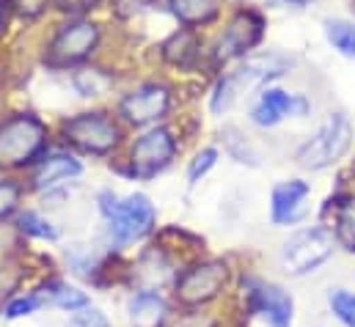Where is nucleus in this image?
Masks as SVG:
<instances>
[{
  "mask_svg": "<svg viewBox=\"0 0 355 327\" xmlns=\"http://www.w3.org/2000/svg\"><path fill=\"white\" fill-rule=\"evenodd\" d=\"M171 14L182 25H204L212 22L220 11V0H168Z\"/></svg>",
  "mask_w": 355,
  "mask_h": 327,
  "instance_id": "18",
  "label": "nucleus"
},
{
  "mask_svg": "<svg viewBox=\"0 0 355 327\" xmlns=\"http://www.w3.org/2000/svg\"><path fill=\"white\" fill-rule=\"evenodd\" d=\"M96 201H99V212L107 226L110 245H132L155 231L157 212H155V204L149 201V195L132 193L127 198H119L110 190H102Z\"/></svg>",
  "mask_w": 355,
  "mask_h": 327,
  "instance_id": "1",
  "label": "nucleus"
},
{
  "mask_svg": "<svg viewBox=\"0 0 355 327\" xmlns=\"http://www.w3.org/2000/svg\"><path fill=\"white\" fill-rule=\"evenodd\" d=\"M265 107H270L278 118L284 116H303L309 110V102L303 96H295V94H286V91H278V88H267L259 99Z\"/></svg>",
  "mask_w": 355,
  "mask_h": 327,
  "instance_id": "20",
  "label": "nucleus"
},
{
  "mask_svg": "<svg viewBox=\"0 0 355 327\" xmlns=\"http://www.w3.org/2000/svg\"><path fill=\"white\" fill-rule=\"evenodd\" d=\"M14 11L25 19H36L39 14H44V8L50 6V0H11Z\"/></svg>",
  "mask_w": 355,
  "mask_h": 327,
  "instance_id": "31",
  "label": "nucleus"
},
{
  "mask_svg": "<svg viewBox=\"0 0 355 327\" xmlns=\"http://www.w3.org/2000/svg\"><path fill=\"white\" fill-rule=\"evenodd\" d=\"M331 314L345 327H355V292L350 289H331L328 294Z\"/></svg>",
  "mask_w": 355,
  "mask_h": 327,
  "instance_id": "24",
  "label": "nucleus"
},
{
  "mask_svg": "<svg viewBox=\"0 0 355 327\" xmlns=\"http://www.w3.org/2000/svg\"><path fill=\"white\" fill-rule=\"evenodd\" d=\"M198 50H201V42L190 28H182L177 33H171L160 47L163 61L171 67H179V69H190L198 58Z\"/></svg>",
  "mask_w": 355,
  "mask_h": 327,
  "instance_id": "17",
  "label": "nucleus"
},
{
  "mask_svg": "<svg viewBox=\"0 0 355 327\" xmlns=\"http://www.w3.org/2000/svg\"><path fill=\"white\" fill-rule=\"evenodd\" d=\"M168 110H171V91L160 82H146L130 91L119 105V113L135 127L157 124L160 118L168 116Z\"/></svg>",
  "mask_w": 355,
  "mask_h": 327,
  "instance_id": "11",
  "label": "nucleus"
},
{
  "mask_svg": "<svg viewBox=\"0 0 355 327\" xmlns=\"http://www.w3.org/2000/svg\"><path fill=\"white\" fill-rule=\"evenodd\" d=\"M328 42L347 58H355V25L347 19H328L325 22Z\"/></svg>",
  "mask_w": 355,
  "mask_h": 327,
  "instance_id": "23",
  "label": "nucleus"
},
{
  "mask_svg": "<svg viewBox=\"0 0 355 327\" xmlns=\"http://www.w3.org/2000/svg\"><path fill=\"white\" fill-rule=\"evenodd\" d=\"M334 237H336V245L355 253V198H345V204L336 206Z\"/></svg>",
  "mask_w": 355,
  "mask_h": 327,
  "instance_id": "21",
  "label": "nucleus"
},
{
  "mask_svg": "<svg viewBox=\"0 0 355 327\" xmlns=\"http://www.w3.org/2000/svg\"><path fill=\"white\" fill-rule=\"evenodd\" d=\"M55 6L64 14H86V11L99 6V0H55Z\"/></svg>",
  "mask_w": 355,
  "mask_h": 327,
  "instance_id": "33",
  "label": "nucleus"
},
{
  "mask_svg": "<svg viewBox=\"0 0 355 327\" xmlns=\"http://www.w3.org/2000/svg\"><path fill=\"white\" fill-rule=\"evenodd\" d=\"M61 135L75 149L86 154H96V157L110 154L121 143L119 124L105 113H80L75 118H67L61 124Z\"/></svg>",
  "mask_w": 355,
  "mask_h": 327,
  "instance_id": "6",
  "label": "nucleus"
},
{
  "mask_svg": "<svg viewBox=\"0 0 355 327\" xmlns=\"http://www.w3.org/2000/svg\"><path fill=\"white\" fill-rule=\"evenodd\" d=\"M67 258H69V267L75 269V275L89 278V281L96 278V272L102 267V261L94 253H89V250H72V253H67Z\"/></svg>",
  "mask_w": 355,
  "mask_h": 327,
  "instance_id": "26",
  "label": "nucleus"
},
{
  "mask_svg": "<svg viewBox=\"0 0 355 327\" xmlns=\"http://www.w3.org/2000/svg\"><path fill=\"white\" fill-rule=\"evenodd\" d=\"M130 275H132V283H138V292H160L166 283L174 281V267L160 247H152L141 253Z\"/></svg>",
  "mask_w": 355,
  "mask_h": 327,
  "instance_id": "14",
  "label": "nucleus"
},
{
  "mask_svg": "<svg viewBox=\"0 0 355 327\" xmlns=\"http://www.w3.org/2000/svg\"><path fill=\"white\" fill-rule=\"evenodd\" d=\"M286 67H289V61L284 55H275V53L245 61V67H240L237 72H232V75H226V78L218 80L215 91H212V99H209L212 113H223L237 99V94H243V88L248 91V88L270 80V78H278Z\"/></svg>",
  "mask_w": 355,
  "mask_h": 327,
  "instance_id": "7",
  "label": "nucleus"
},
{
  "mask_svg": "<svg viewBox=\"0 0 355 327\" xmlns=\"http://www.w3.org/2000/svg\"><path fill=\"white\" fill-rule=\"evenodd\" d=\"M19 198H22V187L14 179H0V220L11 218L17 212Z\"/></svg>",
  "mask_w": 355,
  "mask_h": 327,
  "instance_id": "27",
  "label": "nucleus"
},
{
  "mask_svg": "<svg viewBox=\"0 0 355 327\" xmlns=\"http://www.w3.org/2000/svg\"><path fill=\"white\" fill-rule=\"evenodd\" d=\"M47 146V127L31 116L19 113L0 121V170H17L36 163Z\"/></svg>",
  "mask_w": 355,
  "mask_h": 327,
  "instance_id": "2",
  "label": "nucleus"
},
{
  "mask_svg": "<svg viewBox=\"0 0 355 327\" xmlns=\"http://www.w3.org/2000/svg\"><path fill=\"white\" fill-rule=\"evenodd\" d=\"M152 3H155V0H113V11H116V17L127 19V17H135L138 11L149 8Z\"/></svg>",
  "mask_w": 355,
  "mask_h": 327,
  "instance_id": "32",
  "label": "nucleus"
},
{
  "mask_svg": "<svg viewBox=\"0 0 355 327\" xmlns=\"http://www.w3.org/2000/svg\"><path fill=\"white\" fill-rule=\"evenodd\" d=\"M262 30H265V22H262L259 14H254V11H240V14H234V19L226 25L223 36L218 39L215 64H226V61H232V58L245 55L251 47L259 44Z\"/></svg>",
  "mask_w": 355,
  "mask_h": 327,
  "instance_id": "12",
  "label": "nucleus"
},
{
  "mask_svg": "<svg viewBox=\"0 0 355 327\" xmlns=\"http://www.w3.org/2000/svg\"><path fill=\"white\" fill-rule=\"evenodd\" d=\"M96 44H99V28L94 22H86V19L69 22L50 42V47H47V64L50 67H72V64H80V61H86L91 53L96 50Z\"/></svg>",
  "mask_w": 355,
  "mask_h": 327,
  "instance_id": "10",
  "label": "nucleus"
},
{
  "mask_svg": "<svg viewBox=\"0 0 355 327\" xmlns=\"http://www.w3.org/2000/svg\"><path fill=\"white\" fill-rule=\"evenodd\" d=\"M132 327H163L168 319V303L160 292H135L127 303Z\"/></svg>",
  "mask_w": 355,
  "mask_h": 327,
  "instance_id": "16",
  "label": "nucleus"
},
{
  "mask_svg": "<svg viewBox=\"0 0 355 327\" xmlns=\"http://www.w3.org/2000/svg\"><path fill=\"white\" fill-rule=\"evenodd\" d=\"M177 154V138L166 127H155L141 135L130 149V173L138 179H152L166 170Z\"/></svg>",
  "mask_w": 355,
  "mask_h": 327,
  "instance_id": "9",
  "label": "nucleus"
},
{
  "mask_svg": "<svg viewBox=\"0 0 355 327\" xmlns=\"http://www.w3.org/2000/svg\"><path fill=\"white\" fill-rule=\"evenodd\" d=\"M336 250V237L328 229H303L292 234L281 250H278V264L289 278H303L320 269Z\"/></svg>",
  "mask_w": 355,
  "mask_h": 327,
  "instance_id": "3",
  "label": "nucleus"
},
{
  "mask_svg": "<svg viewBox=\"0 0 355 327\" xmlns=\"http://www.w3.org/2000/svg\"><path fill=\"white\" fill-rule=\"evenodd\" d=\"M17 229L25 237H33V240H44V242H55L58 240V229L50 220H44L42 215H36V212H19L17 215Z\"/></svg>",
  "mask_w": 355,
  "mask_h": 327,
  "instance_id": "22",
  "label": "nucleus"
},
{
  "mask_svg": "<svg viewBox=\"0 0 355 327\" xmlns=\"http://www.w3.org/2000/svg\"><path fill=\"white\" fill-rule=\"evenodd\" d=\"M229 283V264L220 258L196 261L182 269L174 281V297L182 308H201L209 306L223 294Z\"/></svg>",
  "mask_w": 355,
  "mask_h": 327,
  "instance_id": "4",
  "label": "nucleus"
},
{
  "mask_svg": "<svg viewBox=\"0 0 355 327\" xmlns=\"http://www.w3.org/2000/svg\"><path fill=\"white\" fill-rule=\"evenodd\" d=\"M8 3H11V0H0V28L6 25V14H8Z\"/></svg>",
  "mask_w": 355,
  "mask_h": 327,
  "instance_id": "34",
  "label": "nucleus"
},
{
  "mask_svg": "<svg viewBox=\"0 0 355 327\" xmlns=\"http://www.w3.org/2000/svg\"><path fill=\"white\" fill-rule=\"evenodd\" d=\"M44 303L36 297V292H28V294H17L8 300V306L3 308V317L6 319H22V317H31L42 308Z\"/></svg>",
  "mask_w": 355,
  "mask_h": 327,
  "instance_id": "25",
  "label": "nucleus"
},
{
  "mask_svg": "<svg viewBox=\"0 0 355 327\" xmlns=\"http://www.w3.org/2000/svg\"><path fill=\"white\" fill-rule=\"evenodd\" d=\"M243 289H245V306L251 314L262 317L270 327H292L295 300L284 286L248 278V281H243Z\"/></svg>",
  "mask_w": 355,
  "mask_h": 327,
  "instance_id": "8",
  "label": "nucleus"
},
{
  "mask_svg": "<svg viewBox=\"0 0 355 327\" xmlns=\"http://www.w3.org/2000/svg\"><path fill=\"white\" fill-rule=\"evenodd\" d=\"M19 269L17 267H0V314H3V308L8 306V300L14 297V292H17V286H19Z\"/></svg>",
  "mask_w": 355,
  "mask_h": 327,
  "instance_id": "29",
  "label": "nucleus"
},
{
  "mask_svg": "<svg viewBox=\"0 0 355 327\" xmlns=\"http://www.w3.org/2000/svg\"><path fill=\"white\" fill-rule=\"evenodd\" d=\"M350 141H353L350 121L342 113H334L317 130V135L309 138L297 149L295 163L300 165V168H306V170H322V168H328V165H334L336 160L345 157V152L350 149Z\"/></svg>",
  "mask_w": 355,
  "mask_h": 327,
  "instance_id": "5",
  "label": "nucleus"
},
{
  "mask_svg": "<svg viewBox=\"0 0 355 327\" xmlns=\"http://www.w3.org/2000/svg\"><path fill=\"white\" fill-rule=\"evenodd\" d=\"M67 327H110L107 322V317L99 311V308H80V311H75L72 317H69V322Z\"/></svg>",
  "mask_w": 355,
  "mask_h": 327,
  "instance_id": "30",
  "label": "nucleus"
},
{
  "mask_svg": "<svg viewBox=\"0 0 355 327\" xmlns=\"http://www.w3.org/2000/svg\"><path fill=\"white\" fill-rule=\"evenodd\" d=\"M80 173H83L80 160H75L72 154L55 152V154H50V157H42V163L36 165L31 182H33L36 190H50V187H55V184H61V182H67V179L80 176Z\"/></svg>",
  "mask_w": 355,
  "mask_h": 327,
  "instance_id": "15",
  "label": "nucleus"
},
{
  "mask_svg": "<svg viewBox=\"0 0 355 327\" xmlns=\"http://www.w3.org/2000/svg\"><path fill=\"white\" fill-rule=\"evenodd\" d=\"M311 187L300 179L292 182H281L272 187V198H270V218L275 226H292L297 220H303L306 215V198H309Z\"/></svg>",
  "mask_w": 355,
  "mask_h": 327,
  "instance_id": "13",
  "label": "nucleus"
},
{
  "mask_svg": "<svg viewBox=\"0 0 355 327\" xmlns=\"http://www.w3.org/2000/svg\"><path fill=\"white\" fill-rule=\"evenodd\" d=\"M218 163V149H201L193 160H190V168H187V182L190 184H198L209 170H212V165Z\"/></svg>",
  "mask_w": 355,
  "mask_h": 327,
  "instance_id": "28",
  "label": "nucleus"
},
{
  "mask_svg": "<svg viewBox=\"0 0 355 327\" xmlns=\"http://www.w3.org/2000/svg\"><path fill=\"white\" fill-rule=\"evenodd\" d=\"M72 85L78 88L80 96H102L113 88V75L96 67H83L72 75Z\"/></svg>",
  "mask_w": 355,
  "mask_h": 327,
  "instance_id": "19",
  "label": "nucleus"
}]
</instances>
